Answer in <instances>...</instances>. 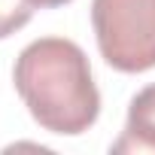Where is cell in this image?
<instances>
[{
  "label": "cell",
  "mask_w": 155,
  "mask_h": 155,
  "mask_svg": "<svg viewBox=\"0 0 155 155\" xmlns=\"http://www.w3.org/2000/svg\"><path fill=\"white\" fill-rule=\"evenodd\" d=\"M12 82L43 131L76 137L101 116V91L88 55L73 40L40 37L28 43L15 58Z\"/></svg>",
  "instance_id": "obj_1"
},
{
  "label": "cell",
  "mask_w": 155,
  "mask_h": 155,
  "mask_svg": "<svg viewBox=\"0 0 155 155\" xmlns=\"http://www.w3.org/2000/svg\"><path fill=\"white\" fill-rule=\"evenodd\" d=\"M101 58L119 73L155 67V0H91Z\"/></svg>",
  "instance_id": "obj_2"
},
{
  "label": "cell",
  "mask_w": 155,
  "mask_h": 155,
  "mask_svg": "<svg viewBox=\"0 0 155 155\" xmlns=\"http://www.w3.org/2000/svg\"><path fill=\"white\" fill-rule=\"evenodd\" d=\"M113 152H155V82L131 97L128 122Z\"/></svg>",
  "instance_id": "obj_3"
},
{
  "label": "cell",
  "mask_w": 155,
  "mask_h": 155,
  "mask_svg": "<svg viewBox=\"0 0 155 155\" xmlns=\"http://www.w3.org/2000/svg\"><path fill=\"white\" fill-rule=\"evenodd\" d=\"M31 15H34V6L28 0H0V40L21 31L31 21Z\"/></svg>",
  "instance_id": "obj_4"
},
{
  "label": "cell",
  "mask_w": 155,
  "mask_h": 155,
  "mask_svg": "<svg viewBox=\"0 0 155 155\" xmlns=\"http://www.w3.org/2000/svg\"><path fill=\"white\" fill-rule=\"evenodd\" d=\"M28 3H31L34 9H55V6H64V3H70V0H28Z\"/></svg>",
  "instance_id": "obj_5"
}]
</instances>
